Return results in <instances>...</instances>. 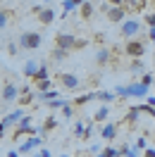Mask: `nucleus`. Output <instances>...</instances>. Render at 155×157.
<instances>
[{"label":"nucleus","mask_w":155,"mask_h":157,"mask_svg":"<svg viewBox=\"0 0 155 157\" xmlns=\"http://www.w3.org/2000/svg\"><path fill=\"white\" fill-rule=\"evenodd\" d=\"M41 43H43L41 33H36V31H22L19 45H22L24 50H36V48H41Z\"/></svg>","instance_id":"obj_1"},{"label":"nucleus","mask_w":155,"mask_h":157,"mask_svg":"<svg viewBox=\"0 0 155 157\" xmlns=\"http://www.w3.org/2000/svg\"><path fill=\"white\" fill-rule=\"evenodd\" d=\"M34 12H36V19H38L43 26H50V24L55 21V10H53V7H46V5H36V7H34Z\"/></svg>","instance_id":"obj_2"},{"label":"nucleus","mask_w":155,"mask_h":157,"mask_svg":"<svg viewBox=\"0 0 155 157\" xmlns=\"http://www.w3.org/2000/svg\"><path fill=\"white\" fill-rule=\"evenodd\" d=\"M79 38H74V33H58L55 36V48H62V50H74L77 48Z\"/></svg>","instance_id":"obj_3"},{"label":"nucleus","mask_w":155,"mask_h":157,"mask_svg":"<svg viewBox=\"0 0 155 157\" xmlns=\"http://www.w3.org/2000/svg\"><path fill=\"white\" fill-rule=\"evenodd\" d=\"M103 10H105L110 21H124L126 19V10L119 7V5H110V2H107V5H103Z\"/></svg>","instance_id":"obj_4"},{"label":"nucleus","mask_w":155,"mask_h":157,"mask_svg":"<svg viewBox=\"0 0 155 157\" xmlns=\"http://www.w3.org/2000/svg\"><path fill=\"white\" fill-rule=\"evenodd\" d=\"M119 31H122V36H124V38L131 40L136 33L141 31V21H138V19H124V21H122V29H119Z\"/></svg>","instance_id":"obj_5"},{"label":"nucleus","mask_w":155,"mask_h":157,"mask_svg":"<svg viewBox=\"0 0 155 157\" xmlns=\"http://www.w3.org/2000/svg\"><path fill=\"white\" fill-rule=\"evenodd\" d=\"M124 52L129 55V57H134V59H141L145 55V45L141 43V40H129L124 45Z\"/></svg>","instance_id":"obj_6"},{"label":"nucleus","mask_w":155,"mask_h":157,"mask_svg":"<svg viewBox=\"0 0 155 157\" xmlns=\"http://www.w3.org/2000/svg\"><path fill=\"white\" fill-rule=\"evenodd\" d=\"M41 143H43V138L41 136H29V140H24L19 147H17V152L19 155H26V152H34L36 147H41Z\"/></svg>","instance_id":"obj_7"},{"label":"nucleus","mask_w":155,"mask_h":157,"mask_svg":"<svg viewBox=\"0 0 155 157\" xmlns=\"http://www.w3.org/2000/svg\"><path fill=\"white\" fill-rule=\"evenodd\" d=\"M126 90V98H145L148 95V86H143V83H129V86H124Z\"/></svg>","instance_id":"obj_8"},{"label":"nucleus","mask_w":155,"mask_h":157,"mask_svg":"<svg viewBox=\"0 0 155 157\" xmlns=\"http://www.w3.org/2000/svg\"><path fill=\"white\" fill-rule=\"evenodd\" d=\"M17 98H19V86L17 83H5L2 86V100L5 102H14Z\"/></svg>","instance_id":"obj_9"},{"label":"nucleus","mask_w":155,"mask_h":157,"mask_svg":"<svg viewBox=\"0 0 155 157\" xmlns=\"http://www.w3.org/2000/svg\"><path fill=\"white\" fill-rule=\"evenodd\" d=\"M22 119H24V109H22V107H17L14 112H10L7 117L2 119V124H5V126H17Z\"/></svg>","instance_id":"obj_10"},{"label":"nucleus","mask_w":155,"mask_h":157,"mask_svg":"<svg viewBox=\"0 0 155 157\" xmlns=\"http://www.w3.org/2000/svg\"><path fill=\"white\" fill-rule=\"evenodd\" d=\"M60 83H62L65 88L74 90V88L79 86V83H81V81H79V76H77V74H60Z\"/></svg>","instance_id":"obj_11"},{"label":"nucleus","mask_w":155,"mask_h":157,"mask_svg":"<svg viewBox=\"0 0 155 157\" xmlns=\"http://www.w3.org/2000/svg\"><path fill=\"white\" fill-rule=\"evenodd\" d=\"M100 136H103V140H115L117 126H115V124H105V126H103V131H100Z\"/></svg>","instance_id":"obj_12"},{"label":"nucleus","mask_w":155,"mask_h":157,"mask_svg":"<svg viewBox=\"0 0 155 157\" xmlns=\"http://www.w3.org/2000/svg\"><path fill=\"white\" fill-rule=\"evenodd\" d=\"M96 62L98 64H107L110 62V48H100L96 52Z\"/></svg>","instance_id":"obj_13"},{"label":"nucleus","mask_w":155,"mask_h":157,"mask_svg":"<svg viewBox=\"0 0 155 157\" xmlns=\"http://www.w3.org/2000/svg\"><path fill=\"white\" fill-rule=\"evenodd\" d=\"M46 78H50V69L46 67V64H41V67H38V71L34 74V81L38 83V81H46Z\"/></svg>","instance_id":"obj_14"},{"label":"nucleus","mask_w":155,"mask_h":157,"mask_svg":"<svg viewBox=\"0 0 155 157\" xmlns=\"http://www.w3.org/2000/svg\"><path fill=\"white\" fill-rule=\"evenodd\" d=\"M107 117H110V107L103 105V107H98V112L93 114V124H96V121H105Z\"/></svg>","instance_id":"obj_15"},{"label":"nucleus","mask_w":155,"mask_h":157,"mask_svg":"<svg viewBox=\"0 0 155 157\" xmlns=\"http://www.w3.org/2000/svg\"><path fill=\"white\" fill-rule=\"evenodd\" d=\"M38 62H34V59H29V62H26V64H24V76H31L34 78V74H36V71H38Z\"/></svg>","instance_id":"obj_16"},{"label":"nucleus","mask_w":155,"mask_h":157,"mask_svg":"<svg viewBox=\"0 0 155 157\" xmlns=\"http://www.w3.org/2000/svg\"><path fill=\"white\" fill-rule=\"evenodd\" d=\"M10 17H12V12H10V10H2V7H0V31L7 29V24H10Z\"/></svg>","instance_id":"obj_17"},{"label":"nucleus","mask_w":155,"mask_h":157,"mask_svg":"<svg viewBox=\"0 0 155 157\" xmlns=\"http://www.w3.org/2000/svg\"><path fill=\"white\" fill-rule=\"evenodd\" d=\"M91 100H96V90H91V93H86V95H79V98L74 100V105H86V102H91Z\"/></svg>","instance_id":"obj_18"},{"label":"nucleus","mask_w":155,"mask_h":157,"mask_svg":"<svg viewBox=\"0 0 155 157\" xmlns=\"http://www.w3.org/2000/svg\"><path fill=\"white\" fill-rule=\"evenodd\" d=\"M50 88H53V81H50V78L38 81V83H36V93H46V90H50Z\"/></svg>","instance_id":"obj_19"},{"label":"nucleus","mask_w":155,"mask_h":157,"mask_svg":"<svg viewBox=\"0 0 155 157\" xmlns=\"http://www.w3.org/2000/svg\"><path fill=\"white\" fill-rule=\"evenodd\" d=\"M96 100L110 102V100H115V93H110V90H100V93H96Z\"/></svg>","instance_id":"obj_20"},{"label":"nucleus","mask_w":155,"mask_h":157,"mask_svg":"<svg viewBox=\"0 0 155 157\" xmlns=\"http://www.w3.org/2000/svg\"><path fill=\"white\" fill-rule=\"evenodd\" d=\"M67 55H69V52H67V50H62V48H55V50H53V59H55V62H62Z\"/></svg>","instance_id":"obj_21"},{"label":"nucleus","mask_w":155,"mask_h":157,"mask_svg":"<svg viewBox=\"0 0 155 157\" xmlns=\"http://www.w3.org/2000/svg\"><path fill=\"white\" fill-rule=\"evenodd\" d=\"M138 114H141V112H138V105H136V107H131V109H129V114H126V121H129V124H136Z\"/></svg>","instance_id":"obj_22"},{"label":"nucleus","mask_w":155,"mask_h":157,"mask_svg":"<svg viewBox=\"0 0 155 157\" xmlns=\"http://www.w3.org/2000/svg\"><path fill=\"white\" fill-rule=\"evenodd\" d=\"M91 14H93V5H91V2H84V5H81V17L88 19Z\"/></svg>","instance_id":"obj_23"},{"label":"nucleus","mask_w":155,"mask_h":157,"mask_svg":"<svg viewBox=\"0 0 155 157\" xmlns=\"http://www.w3.org/2000/svg\"><path fill=\"white\" fill-rule=\"evenodd\" d=\"M65 105H67V100H50V102H48V107L50 109H62V107H65Z\"/></svg>","instance_id":"obj_24"},{"label":"nucleus","mask_w":155,"mask_h":157,"mask_svg":"<svg viewBox=\"0 0 155 157\" xmlns=\"http://www.w3.org/2000/svg\"><path fill=\"white\" fill-rule=\"evenodd\" d=\"M55 126H58V119H55V117H48V119H46V124H43V133L50 131V128H55Z\"/></svg>","instance_id":"obj_25"},{"label":"nucleus","mask_w":155,"mask_h":157,"mask_svg":"<svg viewBox=\"0 0 155 157\" xmlns=\"http://www.w3.org/2000/svg\"><path fill=\"white\" fill-rule=\"evenodd\" d=\"M100 155L103 157H119V150H117V147H105V150H103V152H100Z\"/></svg>","instance_id":"obj_26"},{"label":"nucleus","mask_w":155,"mask_h":157,"mask_svg":"<svg viewBox=\"0 0 155 157\" xmlns=\"http://www.w3.org/2000/svg\"><path fill=\"white\" fill-rule=\"evenodd\" d=\"M138 112H145L150 119H155V109L150 107V105H138Z\"/></svg>","instance_id":"obj_27"},{"label":"nucleus","mask_w":155,"mask_h":157,"mask_svg":"<svg viewBox=\"0 0 155 157\" xmlns=\"http://www.w3.org/2000/svg\"><path fill=\"white\" fill-rule=\"evenodd\" d=\"M72 10H77L74 2H72V0H65V2H62V14H69Z\"/></svg>","instance_id":"obj_28"},{"label":"nucleus","mask_w":155,"mask_h":157,"mask_svg":"<svg viewBox=\"0 0 155 157\" xmlns=\"http://www.w3.org/2000/svg\"><path fill=\"white\" fill-rule=\"evenodd\" d=\"M84 131H86V128H84V124H81V121H77V124H74V136H77V138H84Z\"/></svg>","instance_id":"obj_29"},{"label":"nucleus","mask_w":155,"mask_h":157,"mask_svg":"<svg viewBox=\"0 0 155 157\" xmlns=\"http://www.w3.org/2000/svg\"><path fill=\"white\" fill-rule=\"evenodd\" d=\"M153 81H155L153 74H143V78H141V83H143V86H148V88L153 86Z\"/></svg>","instance_id":"obj_30"},{"label":"nucleus","mask_w":155,"mask_h":157,"mask_svg":"<svg viewBox=\"0 0 155 157\" xmlns=\"http://www.w3.org/2000/svg\"><path fill=\"white\" fill-rule=\"evenodd\" d=\"M131 71H143V62L141 59H131Z\"/></svg>","instance_id":"obj_31"},{"label":"nucleus","mask_w":155,"mask_h":157,"mask_svg":"<svg viewBox=\"0 0 155 157\" xmlns=\"http://www.w3.org/2000/svg\"><path fill=\"white\" fill-rule=\"evenodd\" d=\"M145 24H148L150 29H155V12H148V14H145Z\"/></svg>","instance_id":"obj_32"},{"label":"nucleus","mask_w":155,"mask_h":157,"mask_svg":"<svg viewBox=\"0 0 155 157\" xmlns=\"http://www.w3.org/2000/svg\"><path fill=\"white\" fill-rule=\"evenodd\" d=\"M72 114H74V109H72V105H69V102H67V105L62 107V117H65V119H69V117H72Z\"/></svg>","instance_id":"obj_33"},{"label":"nucleus","mask_w":155,"mask_h":157,"mask_svg":"<svg viewBox=\"0 0 155 157\" xmlns=\"http://www.w3.org/2000/svg\"><path fill=\"white\" fill-rule=\"evenodd\" d=\"M31 157H53V152L43 147V150H38V152H34V155H31Z\"/></svg>","instance_id":"obj_34"},{"label":"nucleus","mask_w":155,"mask_h":157,"mask_svg":"<svg viewBox=\"0 0 155 157\" xmlns=\"http://www.w3.org/2000/svg\"><path fill=\"white\" fill-rule=\"evenodd\" d=\"M124 157H138V150H136V147H126V150H124Z\"/></svg>","instance_id":"obj_35"},{"label":"nucleus","mask_w":155,"mask_h":157,"mask_svg":"<svg viewBox=\"0 0 155 157\" xmlns=\"http://www.w3.org/2000/svg\"><path fill=\"white\" fill-rule=\"evenodd\" d=\"M145 147H148L145 138H138V140H136V150H145Z\"/></svg>","instance_id":"obj_36"},{"label":"nucleus","mask_w":155,"mask_h":157,"mask_svg":"<svg viewBox=\"0 0 155 157\" xmlns=\"http://www.w3.org/2000/svg\"><path fill=\"white\" fill-rule=\"evenodd\" d=\"M115 93L119 95V98H126V90H124V86H117V88H115Z\"/></svg>","instance_id":"obj_37"},{"label":"nucleus","mask_w":155,"mask_h":157,"mask_svg":"<svg viewBox=\"0 0 155 157\" xmlns=\"http://www.w3.org/2000/svg\"><path fill=\"white\" fill-rule=\"evenodd\" d=\"M143 157H155V147H145V150H143Z\"/></svg>","instance_id":"obj_38"},{"label":"nucleus","mask_w":155,"mask_h":157,"mask_svg":"<svg viewBox=\"0 0 155 157\" xmlns=\"http://www.w3.org/2000/svg\"><path fill=\"white\" fill-rule=\"evenodd\" d=\"M148 38H150V40L155 43V29H150V31H148Z\"/></svg>","instance_id":"obj_39"},{"label":"nucleus","mask_w":155,"mask_h":157,"mask_svg":"<svg viewBox=\"0 0 155 157\" xmlns=\"http://www.w3.org/2000/svg\"><path fill=\"white\" fill-rule=\"evenodd\" d=\"M7 157H22V155L17 152V150H10V152H7Z\"/></svg>","instance_id":"obj_40"},{"label":"nucleus","mask_w":155,"mask_h":157,"mask_svg":"<svg viewBox=\"0 0 155 157\" xmlns=\"http://www.w3.org/2000/svg\"><path fill=\"white\" fill-rule=\"evenodd\" d=\"M72 2H74V7H81V5L86 2V0H72Z\"/></svg>","instance_id":"obj_41"},{"label":"nucleus","mask_w":155,"mask_h":157,"mask_svg":"<svg viewBox=\"0 0 155 157\" xmlns=\"http://www.w3.org/2000/svg\"><path fill=\"white\" fill-rule=\"evenodd\" d=\"M5 128H7V126H5V124H2V121H0V138L5 136Z\"/></svg>","instance_id":"obj_42"},{"label":"nucleus","mask_w":155,"mask_h":157,"mask_svg":"<svg viewBox=\"0 0 155 157\" xmlns=\"http://www.w3.org/2000/svg\"><path fill=\"white\" fill-rule=\"evenodd\" d=\"M96 157H103V155H100V152H98V155H96Z\"/></svg>","instance_id":"obj_43"},{"label":"nucleus","mask_w":155,"mask_h":157,"mask_svg":"<svg viewBox=\"0 0 155 157\" xmlns=\"http://www.w3.org/2000/svg\"><path fill=\"white\" fill-rule=\"evenodd\" d=\"M43 2H48V0H43Z\"/></svg>","instance_id":"obj_44"},{"label":"nucleus","mask_w":155,"mask_h":157,"mask_svg":"<svg viewBox=\"0 0 155 157\" xmlns=\"http://www.w3.org/2000/svg\"><path fill=\"white\" fill-rule=\"evenodd\" d=\"M0 2H5V0H0Z\"/></svg>","instance_id":"obj_45"}]
</instances>
